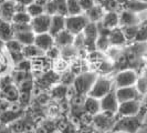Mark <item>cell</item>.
Returning <instances> with one entry per match:
<instances>
[{
  "instance_id": "1",
  "label": "cell",
  "mask_w": 147,
  "mask_h": 133,
  "mask_svg": "<svg viewBox=\"0 0 147 133\" xmlns=\"http://www.w3.org/2000/svg\"><path fill=\"white\" fill-rule=\"evenodd\" d=\"M146 113V107L143 105L140 112L134 117H122L116 120L112 128V132L123 131L126 133H137L142 126H144V117Z\"/></svg>"
},
{
  "instance_id": "2",
  "label": "cell",
  "mask_w": 147,
  "mask_h": 133,
  "mask_svg": "<svg viewBox=\"0 0 147 133\" xmlns=\"http://www.w3.org/2000/svg\"><path fill=\"white\" fill-rule=\"evenodd\" d=\"M96 79H97V74L95 72H91V71H84L82 73L78 74L73 82V88L75 90V93L78 96H83L85 94H88V92L92 89Z\"/></svg>"
},
{
  "instance_id": "3",
  "label": "cell",
  "mask_w": 147,
  "mask_h": 133,
  "mask_svg": "<svg viewBox=\"0 0 147 133\" xmlns=\"http://www.w3.org/2000/svg\"><path fill=\"white\" fill-rule=\"evenodd\" d=\"M88 23H90V20L85 14L65 17V29L74 36L82 33Z\"/></svg>"
},
{
  "instance_id": "4",
  "label": "cell",
  "mask_w": 147,
  "mask_h": 133,
  "mask_svg": "<svg viewBox=\"0 0 147 133\" xmlns=\"http://www.w3.org/2000/svg\"><path fill=\"white\" fill-rule=\"evenodd\" d=\"M113 84H112V80L105 77H97L96 81L94 82L92 89L90 90L88 96L96 98V99H102L107 93H110L113 90Z\"/></svg>"
},
{
  "instance_id": "5",
  "label": "cell",
  "mask_w": 147,
  "mask_h": 133,
  "mask_svg": "<svg viewBox=\"0 0 147 133\" xmlns=\"http://www.w3.org/2000/svg\"><path fill=\"white\" fill-rule=\"evenodd\" d=\"M138 79V73L134 69H124L121 70L115 75V86L116 88H124V87H132Z\"/></svg>"
},
{
  "instance_id": "6",
  "label": "cell",
  "mask_w": 147,
  "mask_h": 133,
  "mask_svg": "<svg viewBox=\"0 0 147 133\" xmlns=\"http://www.w3.org/2000/svg\"><path fill=\"white\" fill-rule=\"evenodd\" d=\"M84 36V48L90 52H93L96 50V40L98 38V29L97 23L90 22L85 29L83 30Z\"/></svg>"
},
{
  "instance_id": "7",
  "label": "cell",
  "mask_w": 147,
  "mask_h": 133,
  "mask_svg": "<svg viewBox=\"0 0 147 133\" xmlns=\"http://www.w3.org/2000/svg\"><path fill=\"white\" fill-rule=\"evenodd\" d=\"M143 108V104L140 100H132V101H126L123 103H119L117 111V119L122 117H134L137 115Z\"/></svg>"
},
{
  "instance_id": "8",
  "label": "cell",
  "mask_w": 147,
  "mask_h": 133,
  "mask_svg": "<svg viewBox=\"0 0 147 133\" xmlns=\"http://www.w3.org/2000/svg\"><path fill=\"white\" fill-rule=\"evenodd\" d=\"M119 107L115 89H113L110 93H107L105 96L101 99V110L106 113H111L113 115H116Z\"/></svg>"
},
{
  "instance_id": "9",
  "label": "cell",
  "mask_w": 147,
  "mask_h": 133,
  "mask_svg": "<svg viewBox=\"0 0 147 133\" xmlns=\"http://www.w3.org/2000/svg\"><path fill=\"white\" fill-rule=\"evenodd\" d=\"M142 14H135V12L126 10V9L121 10L119 11V27L140 26V24H143L145 22V20L140 17Z\"/></svg>"
},
{
  "instance_id": "10",
  "label": "cell",
  "mask_w": 147,
  "mask_h": 133,
  "mask_svg": "<svg viewBox=\"0 0 147 133\" xmlns=\"http://www.w3.org/2000/svg\"><path fill=\"white\" fill-rule=\"evenodd\" d=\"M30 24L32 27V31L36 35L49 32L50 26H51V16L48 15V14H43L39 17L32 18Z\"/></svg>"
},
{
  "instance_id": "11",
  "label": "cell",
  "mask_w": 147,
  "mask_h": 133,
  "mask_svg": "<svg viewBox=\"0 0 147 133\" xmlns=\"http://www.w3.org/2000/svg\"><path fill=\"white\" fill-rule=\"evenodd\" d=\"M115 92H116V98H117L119 103H123L126 101H132V100H140V98H142L135 86L116 88Z\"/></svg>"
},
{
  "instance_id": "12",
  "label": "cell",
  "mask_w": 147,
  "mask_h": 133,
  "mask_svg": "<svg viewBox=\"0 0 147 133\" xmlns=\"http://www.w3.org/2000/svg\"><path fill=\"white\" fill-rule=\"evenodd\" d=\"M24 110L23 109H7V110L0 112V122L9 126L11 123L16 122L17 120L22 119L24 117Z\"/></svg>"
},
{
  "instance_id": "13",
  "label": "cell",
  "mask_w": 147,
  "mask_h": 133,
  "mask_svg": "<svg viewBox=\"0 0 147 133\" xmlns=\"http://www.w3.org/2000/svg\"><path fill=\"white\" fill-rule=\"evenodd\" d=\"M83 110L86 114H90L92 117L98 114L102 111L101 110V100L88 96L83 102Z\"/></svg>"
},
{
  "instance_id": "14",
  "label": "cell",
  "mask_w": 147,
  "mask_h": 133,
  "mask_svg": "<svg viewBox=\"0 0 147 133\" xmlns=\"http://www.w3.org/2000/svg\"><path fill=\"white\" fill-rule=\"evenodd\" d=\"M16 14V1L3 0L0 5V19L3 21L11 22Z\"/></svg>"
},
{
  "instance_id": "15",
  "label": "cell",
  "mask_w": 147,
  "mask_h": 133,
  "mask_svg": "<svg viewBox=\"0 0 147 133\" xmlns=\"http://www.w3.org/2000/svg\"><path fill=\"white\" fill-rule=\"evenodd\" d=\"M34 44L38 48H40L41 50L44 52L49 49H51L52 47L55 45L54 42V37L51 36L49 32H44V33H39L36 35V39H34Z\"/></svg>"
},
{
  "instance_id": "16",
  "label": "cell",
  "mask_w": 147,
  "mask_h": 133,
  "mask_svg": "<svg viewBox=\"0 0 147 133\" xmlns=\"http://www.w3.org/2000/svg\"><path fill=\"white\" fill-rule=\"evenodd\" d=\"M0 91H1V98L8 102H17L20 98L19 88L15 83H11L5 88L0 89Z\"/></svg>"
},
{
  "instance_id": "17",
  "label": "cell",
  "mask_w": 147,
  "mask_h": 133,
  "mask_svg": "<svg viewBox=\"0 0 147 133\" xmlns=\"http://www.w3.org/2000/svg\"><path fill=\"white\" fill-rule=\"evenodd\" d=\"M63 30H65V17L61 15L51 16V26H50L49 33L55 37Z\"/></svg>"
},
{
  "instance_id": "18",
  "label": "cell",
  "mask_w": 147,
  "mask_h": 133,
  "mask_svg": "<svg viewBox=\"0 0 147 133\" xmlns=\"http://www.w3.org/2000/svg\"><path fill=\"white\" fill-rule=\"evenodd\" d=\"M74 39H75V36L65 29L54 37V42H55L57 47L64 48V47H69V45H73Z\"/></svg>"
},
{
  "instance_id": "19",
  "label": "cell",
  "mask_w": 147,
  "mask_h": 133,
  "mask_svg": "<svg viewBox=\"0 0 147 133\" xmlns=\"http://www.w3.org/2000/svg\"><path fill=\"white\" fill-rule=\"evenodd\" d=\"M32 62V70L33 72H39V73H45L49 71L50 66H51V61L49 58H47L45 56L42 57H38L31 60Z\"/></svg>"
},
{
  "instance_id": "20",
  "label": "cell",
  "mask_w": 147,
  "mask_h": 133,
  "mask_svg": "<svg viewBox=\"0 0 147 133\" xmlns=\"http://www.w3.org/2000/svg\"><path fill=\"white\" fill-rule=\"evenodd\" d=\"M109 39H110L111 47H115V48L123 47L127 42V40H126V38L124 36L122 29H121V27H116V28L111 30Z\"/></svg>"
},
{
  "instance_id": "21",
  "label": "cell",
  "mask_w": 147,
  "mask_h": 133,
  "mask_svg": "<svg viewBox=\"0 0 147 133\" xmlns=\"http://www.w3.org/2000/svg\"><path fill=\"white\" fill-rule=\"evenodd\" d=\"M12 39H15V31L12 23L0 19V40H2L6 43L7 41Z\"/></svg>"
},
{
  "instance_id": "22",
  "label": "cell",
  "mask_w": 147,
  "mask_h": 133,
  "mask_svg": "<svg viewBox=\"0 0 147 133\" xmlns=\"http://www.w3.org/2000/svg\"><path fill=\"white\" fill-rule=\"evenodd\" d=\"M102 23L109 29H114L116 27H119V12L116 11H110V12H105Z\"/></svg>"
},
{
  "instance_id": "23",
  "label": "cell",
  "mask_w": 147,
  "mask_h": 133,
  "mask_svg": "<svg viewBox=\"0 0 147 133\" xmlns=\"http://www.w3.org/2000/svg\"><path fill=\"white\" fill-rule=\"evenodd\" d=\"M84 14L88 16L90 22L97 23V22L102 21L104 15H105V10H104L101 5H95V6H93L90 10H88Z\"/></svg>"
},
{
  "instance_id": "24",
  "label": "cell",
  "mask_w": 147,
  "mask_h": 133,
  "mask_svg": "<svg viewBox=\"0 0 147 133\" xmlns=\"http://www.w3.org/2000/svg\"><path fill=\"white\" fill-rule=\"evenodd\" d=\"M122 8L133 11L135 14H142V12L147 11V3L140 1V0H128L126 3L122 6Z\"/></svg>"
},
{
  "instance_id": "25",
  "label": "cell",
  "mask_w": 147,
  "mask_h": 133,
  "mask_svg": "<svg viewBox=\"0 0 147 133\" xmlns=\"http://www.w3.org/2000/svg\"><path fill=\"white\" fill-rule=\"evenodd\" d=\"M22 53L24 56V58L27 59H34V58H38V57H42V56H45V52L43 50H41L40 48H38L36 44H30V45H24L23 47V50H22Z\"/></svg>"
},
{
  "instance_id": "26",
  "label": "cell",
  "mask_w": 147,
  "mask_h": 133,
  "mask_svg": "<svg viewBox=\"0 0 147 133\" xmlns=\"http://www.w3.org/2000/svg\"><path fill=\"white\" fill-rule=\"evenodd\" d=\"M15 39H17L20 43L24 45H30L34 44V39H36V33L33 31H24V32H17L15 33Z\"/></svg>"
},
{
  "instance_id": "27",
  "label": "cell",
  "mask_w": 147,
  "mask_h": 133,
  "mask_svg": "<svg viewBox=\"0 0 147 133\" xmlns=\"http://www.w3.org/2000/svg\"><path fill=\"white\" fill-rule=\"evenodd\" d=\"M67 2V12L69 16H76L84 14L82 10L79 0H66Z\"/></svg>"
},
{
  "instance_id": "28",
  "label": "cell",
  "mask_w": 147,
  "mask_h": 133,
  "mask_svg": "<svg viewBox=\"0 0 147 133\" xmlns=\"http://www.w3.org/2000/svg\"><path fill=\"white\" fill-rule=\"evenodd\" d=\"M11 77H12V80H13L15 84H20L22 82L31 80L33 78L31 72H20V71H15Z\"/></svg>"
},
{
  "instance_id": "29",
  "label": "cell",
  "mask_w": 147,
  "mask_h": 133,
  "mask_svg": "<svg viewBox=\"0 0 147 133\" xmlns=\"http://www.w3.org/2000/svg\"><path fill=\"white\" fill-rule=\"evenodd\" d=\"M27 12L31 16V18H36V17H39V16L45 14L43 6H40V5L36 3V2L27 6Z\"/></svg>"
},
{
  "instance_id": "30",
  "label": "cell",
  "mask_w": 147,
  "mask_h": 133,
  "mask_svg": "<svg viewBox=\"0 0 147 133\" xmlns=\"http://www.w3.org/2000/svg\"><path fill=\"white\" fill-rule=\"evenodd\" d=\"M140 26H128V27H121V29L123 31L124 36H125L127 41H132L135 40V37L137 35Z\"/></svg>"
},
{
  "instance_id": "31",
  "label": "cell",
  "mask_w": 147,
  "mask_h": 133,
  "mask_svg": "<svg viewBox=\"0 0 147 133\" xmlns=\"http://www.w3.org/2000/svg\"><path fill=\"white\" fill-rule=\"evenodd\" d=\"M67 86L65 84H59V86H57V87H54V88L52 89L51 91V96L52 98H54V99H63L64 96H66V93H67Z\"/></svg>"
},
{
  "instance_id": "32",
  "label": "cell",
  "mask_w": 147,
  "mask_h": 133,
  "mask_svg": "<svg viewBox=\"0 0 147 133\" xmlns=\"http://www.w3.org/2000/svg\"><path fill=\"white\" fill-rule=\"evenodd\" d=\"M32 20L31 16L27 11H22V12H16L11 23H30Z\"/></svg>"
},
{
  "instance_id": "33",
  "label": "cell",
  "mask_w": 147,
  "mask_h": 133,
  "mask_svg": "<svg viewBox=\"0 0 147 133\" xmlns=\"http://www.w3.org/2000/svg\"><path fill=\"white\" fill-rule=\"evenodd\" d=\"M136 43H144L147 41V22L140 24L138 31H137V35L135 37L134 40Z\"/></svg>"
},
{
  "instance_id": "34",
  "label": "cell",
  "mask_w": 147,
  "mask_h": 133,
  "mask_svg": "<svg viewBox=\"0 0 147 133\" xmlns=\"http://www.w3.org/2000/svg\"><path fill=\"white\" fill-rule=\"evenodd\" d=\"M5 48L8 52H21L23 50V44L20 43L17 39H12L5 43Z\"/></svg>"
},
{
  "instance_id": "35",
  "label": "cell",
  "mask_w": 147,
  "mask_h": 133,
  "mask_svg": "<svg viewBox=\"0 0 147 133\" xmlns=\"http://www.w3.org/2000/svg\"><path fill=\"white\" fill-rule=\"evenodd\" d=\"M111 42L107 36H98L96 40V49L100 51H106L107 49H110Z\"/></svg>"
},
{
  "instance_id": "36",
  "label": "cell",
  "mask_w": 147,
  "mask_h": 133,
  "mask_svg": "<svg viewBox=\"0 0 147 133\" xmlns=\"http://www.w3.org/2000/svg\"><path fill=\"white\" fill-rule=\"evenodd\" d=\"M105 12H110V11H116L119 12V8L122 7L116 0H105L103 3L101 5Z\"/></svg>"
},
{
  "instance_id": "37",
  "label": "cell",
  "mask_w": 147,
  "mask_h": 133,
  "mask_svg": "<svg viewBox=\"0 0 147 133\" xmlns=\"http://www.w3.org/2000/svg\"><path fill=\"white\" fill-rule=\"evenodd\" d=\"M61 56L63 57V59L74 58V57L79 56V49H76L74 45L64 47V48H62V50H61Z\"/></svg>"
},
{
  "instance_id": "38",
  "label": "cell",
  "mask_w": 147,
  "mask_h": 133,
  "mask_svg": "<svg viewBox=\"0 0 147 133\" xmlns=\"http://www.w3.org/2000/svg\"><path fill=\"white\" fill-rule=\"evenodd\" d=\"M32 70V62L30 59H23L21 62L17 63L15 66V71H20V72H30Z\"/></svg>"
},
{
  "instance_id": "39",
  "label": "cell",
  "mask_w": 147,
  "mask_h": 133,
  "mask_svg": "<svg viewBox=\"0 0 147 133\" xmlns=\"http://www.w3.org/2000/svg\"><path fill=\"white\" fill-rule=\"evenodd\" d=\"M135 87L137 89V91L140 92V96H145L147 93V79L144 75H138V79L135 83Z\"/></svg>"
},
{
  "instance_id": "40",
  "label": "cell",
  "mask_w": 147,
  "mask_h": 133,
  "mask_svg": "<svg viewBox=\"0 0 147 133\" xmlns=\"http://www.w3.org/2000/svg\"><path fill=\"white\" fill-rule=\"evenodd\" d=\"M57 7V15H61L67 17L69 12H67V2L66 0H53Z\"/></svg>"
},
{
  "instance_id": "41",
  "label": "cell",
  "mask_w": 147,
  "mask_h": 133,
  "mask_svg": "<svg viewBox=\"0 0 147 133\" xmlns=\"http://www.w3.org/2000/svg\"><path fill=\"white\" fill-rule=\"evenodd\" d=\"M60 56H61V50H60L59 47H57V45L52 47L51 49H49V50L45 51V57L49 58L50 60L59 59Z\"/></svg>"
},
{
  "instance_id": "42",
  "label": "cell",
  "mask_w": 147,
  "mask_h": 133,
  "mask_svg": "<svg viewBox=\"0 0 147 133\" xmlns=\"http://www.w3.org/2000/svg\"><path fill=\"white\" fill-rule=\"evenodd\" d=\"M75 74L71 71H67V72H65V73L63 74L61 78H60V81L62 82V84H65V86H69V84H73V82H74V79H75Z\"/></svg>"
},
{
  "instance_id": "43",
  "label": "cell",
  "mask_w": 147,
  "mask_h": 133,
  "mask_svg": "<svg viewBox=\"0 0 147 133\" xmlns=\"http://www.w3.org/2000/svg\"><path fill=\"white\" fill-rule=\"evenodd\" d=\"M13 31L17 32H24V31H32V27L30 23H12Z\"/></svg>"
},
{
  "instance_id": "44",
  "label": "cell",
  "mask_w": 147,
  "mask_h": 133,
  "mask_svg": "<svg viewBox=\"0 0 147 133\" xmlns=\"http://www.w3.org/2000/svg\"><path fill=\"white\" fill-rule=\"evenodd\" d=\"M44 12L50 16L57 15V7H55V3L53 0H49V2L44 6Z\"/></svg>"
},
{
  "instance_id": "45",
  "label": "cell",
  "mask_w": 147,
  "mask_h": 133,
  "mask_svg": "<svg viewBox=\"0 0 147 133\" xmlns=\"http://www.w3.org/2000/svg\"><path fill=\"white\" fill-rule=\"evenodd\" d=\"M79 2H80V6H81L83 12H86L93 6H95L94 0H79Z\"/></svg>"
},
{
  "instance_id": "46",
  "label": "cell",
  "mask_w": 147,
  "mask_h": 133,
  "mask_svg": "<svg viewBox=\"0 0 147 133\" xmlns=\"http://www.w3.org/2000/svg\"><path fill=\"white\" fill-rule=\"evenodd\" d=\"M9 54H10L11 59H12V61H13L15 66L17 64V63L21 62L23 59H26L24 56H23V53H22V51L21 52H9Z\"/></svg>"
},
{
  "instance_id": "47",
  "label": "cell",
  "mask_w": 147,
  "mask_h": 133,
  "mask_svg": "<svg viewBox=\"0 0 147 133\" xmlns=\"http://www.w3.org/2000/svg\"><path fill=\"white\" fill-rule=\"evenodd\" d=\"M79 132V130L75 128L73 123H71V122H69V123H66L65 126L61 130V132L60 133H78Z\"/></svg>"
},
{
  "instance_id": "48",
  "label": "cell",
  "mask_w": 147,
  "mask_h": 133,
  "mask_svg": "<svg viewBox=\"0 0 147 133\" xmlns=\"http://www.w3.org/2000/svg\"><path fill=\"white\" fill-rule=\"evenodd\" d=\"M16 2H18V3H20V5H23V6H29L31 3H33L34 2V0H16Z\"/></svg>"
},
{
  "instance_id": "49",
  "label": "cell",
  "mask_w": 147,
  "mask_h": 133,
  "mask_svg": "<svg viewBox=\"0 0 147 133\" xmlns=\"http://www.w3.org/2000/svg\"><path fill=\"white\" fill-rule=\"evenodd\" d=\"M34 2L38 3V5H40V6H45L48 2H49V0H34Z\"/></svg>"
},
{
  "instance_id": "50",
  "label": "cell",
  "mask_w": 147,
  "mask_h": 133,
  "mask_svg": "<svg viewBox=\"0 0 147 133\" xmlns=\"http://www.w3.org/2000/svg\"><path fill=\"white\" fill-rule=\"evenodd\" d=\"M142 75H144L145 78L147 79V66L144 68V70H143V73H142Z\"/></svg>"
},
{
  "instance_id": "51",
  "label": "cell",
  "mask_w": 147,
  "mask_h": 133,
  "mask_svg": "<svg viewBox=\"0 0 147 133\" xmlns=\"http://www.w3.org/2000/svg\"><path fill=\"white\" fill-rule=\"evenodd\" d=\"M116 1H117V2L119 3V5H121V6H123V5H124V3H126L128 0H116Z\"/></svg>"
},
{
  "instance_id": "52",
  "label": "cell",
  "mask_w": 147,
  "mask_h": 133,
  "mask_svg": "<svg viewBox=\"0 0 147 133\" xmlns=\"http://www.w3.org/2000/svg\"><path fill=\"white\" fill-rule=\"evenodd\" d=\"M105 0H94V2H95V5H102Z\"/></svg>"
},
{
  "instance_id": "53",
  "label": "cell",
  "mask_w": 147,
  "mask_h": 133,
  "mask_svg": "<svg viewBox=\"0 0 147 133\" xmlns=\"http://www.w3.org/2000/svg\"><path fill=\"white\" fill-rule=\"evenodd\" d=\"M2 47H5V42L2 41V40H0V50H1V48Z\"/></svg>"
},
{
  "instance_id": "54",
  "label": "cell",
  "mask_w": 147,
  "mask_h": 133,
  "mask_svg": "<svg viewBox=\"0 0 147 133\" xmlns=\"http://www.w3.org/2000/svg\"><path fill=\"white\" fill-rule=\"evenodd\" d=\"M112 133H126V132H123V131H114V132Z\"/></svg>"
},
{
  "instance_id": "55",
  "label": "cell",
  "mask_w": 147,
  "mask_h": 133,
  "mask_svg": "<svg viewBox=\"0 0 147 133\" xmlns=\"http://www.w3.org/2000/svg\"><path fill=\"white\" fill-rule=\"evenodd\" d=\"M144 57H145V58H146V60H147V52H145V53H144Z\"/></svg>"
},
{
  "instance_id": "56",
  "label": "cell",
  "mask_w": 147,
  "mask_h": 133,
  "mask_svg": "<svg viewBox=\"0 0 147 133\" xmlns=\"http://www.w3.org/2000/svg\"><path fill=\"white\" fill-rule=\"evenodd\" d=\"M23 133H34V132H31V131H26V132H23Z\"/></svg>"
},
{
  "instance_id": "57",
  "label": "cell",
  "mask_w": 147,
  "mask_h": 133,
  "mask_svg": "<svg viewBox=\"0 0 147 133\" xmlns=\"http://www.w3.org/2000/svg\"><path fill=\"white\" fill-rule=\"evenodd\" d=\"M140 1H143V2H146L147 3V0H140Z\"/></svg>"
},
{
  "instance_id": "58",
  "label": "cell",
  "mask_w": 147,
  "mask_h": 133,
  "mask_svg": "<svg viewBox=\"0 0 147 133\" xmlns=\"http://www.w3.org/2000/svg\"><path fill=\"white\" fill-rule=\"evenodd\" d=\"M1 103H2V100H1V99H0V105H1Z\"/></svg>"
},
{
  "instance_id": "59",
  "label": "cell",
  "mask_w": 147,
  "mask_h": 133,
  "mask_svg": "<svg viewBox=\"0 0 147 133\" xmlns=\"http://www.w3.org/2000/svg\"><path fill=\"white\" fill-rule=\"evenodd\" d=\"M2 1H3V0H0V5H1V3H2Z\"/></svg>"
},
{
  "instance_id": "60",
  "label": "cell",
  "mask_w": 147,
  "mask_h": 133,
  "mask_svg": "<svg viewBox=\"0 0 147 133\" xmlns=\"http://www.w3.org/2000/svg\"><path fill=\"white\" fill-rule=\"evenodd\" d=\"M8 1H16V0H8Z\"/></svg>"
}]
</instances>
